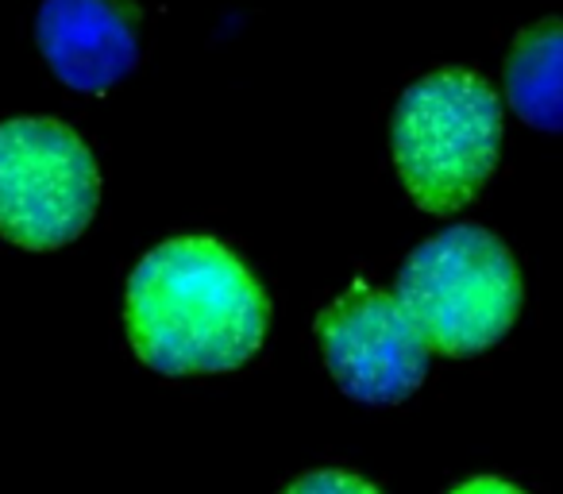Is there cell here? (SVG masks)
<instances>
[{
	"label": "cell",
	"instance_id": "2",
	"mask_svg": "<svg viewBox=\"0 0 563 494\" xmlns=\"http://www.w3.org/2000/svg\"><path fill=\"white\" fill-rule=\"evenodd\" d=\"M502 151V104L475 70H436L393 112V166L425 213H455L490 182Z\"/></svg>",
	"mask_w": 563,
	"mask_h": 494
},
{
	"label": "cell",
	"instance_id": "1",
	"mask_svg": "<svg viewBox=\"0 0 563 494\" xmlns=\"http://www.w3.org/2000/svg\"><path fill=\"white\" fill-rule=\"evenodd\" d=\"M128 341L159 375L236 371L263 348L271 306L248 263L209 236L166 239L139 259L124 301Z\"/></svg>",
	"mask_w": 563,
	"mask_h": 494
},
{
	"label": "cell",
	"instance_id": "9",
	"mask_svg": "<svg viewBox=\"0 0 563 494\" xmlns=\"http://www.w3.org/2000/svg\"><path fill=\"white\" fill-rule=\"evenodd\" d=\"M452 494H525L517 483H510V479H498V476H478V479H467V483H460Z\"/></svg>",
	"mask_w": 563,
	"mask_h": 494
},
{
	"label": "cell",
	"instance_id": "7",
	"mask_svg": "<svg viewBox=\"0 0 563 494\" xmlns=\"http://www.w3.org/2000/svg\"><path fill=\"white\" fill-rule=\"evenodd\" d=\"M505 94L525 124L563 132V20H540L517 35L505 62Z\"/></svg>",
	"mask_w": 563,
	"mask_h": 494
},
{
	"label": "cell",
	"instance_id": "8",
	"mask_svg": "<svg viewBox=\"0 0 563 494\" xmlns=\"http://www.w3.org/2000/svg\"><path fill=\"white\" fill-rule=\"evenodd\" d=\"M282 494H378V486H371L363 476H351L340 468L309 471V476L293 479Z\"/></svg>",
	"mask_w": 563,
	"mask_h": 494
},
{
	"label": "cell",
	"instance_id": "4",
	"mask_svg": "<svg viewBox=\"0 0 563 494\" xmlns=\"http://www.w3.org/2000/svg\"><path fill=\"white\" fill-rule=\"evenodd\" d=\"M101 174L89 144L51 116L0 124V236L27 251L66 247L89 229Z\"/></svg>",
	"mask_w": 563,
	"mask_h": 494
},
{
	"label": "cell",
	"instance_id": "6",
	"mask_svg": "<svg viewBox=\"0 0 563 494\" xmlns=\"http://www.w3.org/2000/svg\"><path fill=\"white\" fill-rule=\"evenodd\" d=\"M35 39L62 86L104 94L139 62L136 9L124 0H43Z\"/></svg>",
	"mask_w": 563,
	"mask_h": 494
},
{
	"label": "cell",
	"instance_id": "5",
	"mask_svg": "<svg viewBox=\"0 0 563 494\" xmlns=\"http://www.w3.org/2000/svg\"><path fill=\"white\" fill-rule=\"evenodd\" d=\"M316 333L340 391L367 406H398L428 375V344L393 294L355 282L333 301Z\"/></svg>",
	"mask_w": 563,
	"mask_h": 494
},
{
	"label": "cell",
	"instance_id": "3",
	"mask_svg": "<svg viewBox=\"0 0 563 494\" xmlns=\"http://www.w3.org/2000/svg\"><path fill=\"white\" fill-rule=\"evenodd\" d=\"M393 298L428 348L478 356L510 333L525 294L510 247L478 224H455L413 247Z\"/></svg>",
	"mask_w": 563,
	"mask_h": 494
}]
</instances>
